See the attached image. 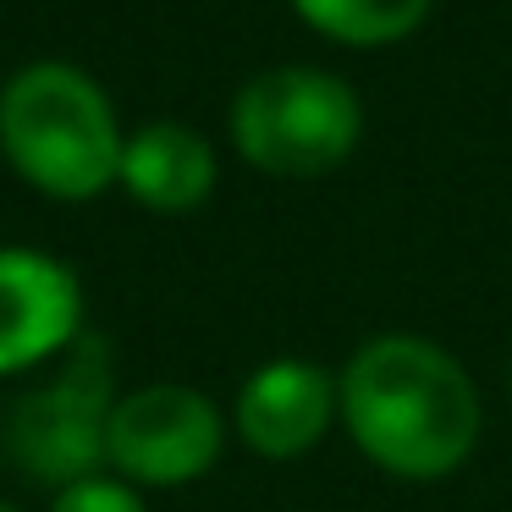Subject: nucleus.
Listing matches in <instances>:
<instances>
[{"label":"nucleus","mask_w":512,"mask_h":512,"mask_svg":"<svg viewBox=\"0 0 512 512\" xmlns=\"http://www.w3.org/2000/svg\"><path fill=\"white\" fill-rule=\"evenodd\" d=\"M336 386L320 364L309 358H276L254 369L248 386L237 391V430L270 463L303 457L336 419Z\"/></svg>","instance_id":"0eeeda50"},{"label":"nucleus","mask_w":512,"mask_h":512,"mask_svg":"<svg viewBox=\"0 0 512 512\" xmlns=\"http://www.w3.org/2000/svg\"><path fill=\"white\" fill-rule=\"evenodd\" d=\"M111 353L100 336H78L72 364L45 391H28L6 419V452L28 479L45 485H78L94 479L111 435Z\"/></svg>","instance_id":"20e7f679"},{"label":"nucleus","mask_w":512,"mask_h":512,"mask_svg":"<svg viewBox=\"0 0 512 512\" xmlns=\"http://www.w3.org/2000/svg\"><path fill=\"white\" fill-rule=\"evenodd\" d=\"M0 149L39 193L56 199H94L122 177V133L111 105L94 78L61 61H39L6 83Z\"/></svg>","instance_id":"f03ea898"},{"label":"nucleus","mask_w":512,"mask_h":512,"mask_svg":"<svg viewBox=\"0 0 512 512\" xmlns=\"http://www.w3.org/2000/svg\"><path fill=\"white\" fill-rule=\"evenodd\" d=\"M336 408L358 452L397 479H441L479 441V391L446 347L424 336H375L347 358Z\"/></svg>","instance_id":"f257e3e1"},{"label":"nucleus","mask_w":512,"mask_h":512,"mask_svg":"<svg viewBox=\"0 0 512 512\" xmlns=\"http://www.w3.org/2000/svg\"><path fill=\"white\" fill-rule=\"evenodd\" d=\"M122 182L138 204L149 210H193L210 199L215 188V155L193 127L155 122L144 133H133V144H122Z\"/></svg>","instance_id":"6e6552de"},{"label":"nucleus","mask_w":512,"mask_h":512,"mask_svg":"<svg viewBox=\"0 0 512 512\" xmlns=\"http://www.w3.org/2000/svg\"><path fill=\"white\" fill-rule=\"evenodd\" d=\"M105 457L144 485H182L199 479L221 457V413L204 391L144 386L111 408Z\"/></svg>","instance_id":"39448f33"},{"label":"nucleus","mask_w":512,"mask_h":512,"mask_svg":"<svg viewBox=\"0 0 512 512\" xmlns=\"http://www.w3.org/2000/svg\"><path fill=\"white\" fill-rule=\"evenodd\" d=\"M292 6L336 45H397L430 12V0H292Z\"/></svg>","instance_id":"1a4fd4ad"},{"label":"nucleus","mask_w":512,"mask_h":512,"mask_svg":"<svg viewBox=\"0 0 512 512\" xmlns=\"http://www.w3.org/2000/svg\"><path fill=\"white\" fill-rule=\"evenodd\" d=\"M83 292L67 265L34 248H0V375L78 342Z\"/></svg>","instance_id":"423d86ee"},{"label":"nucleus","mask_w":512,"mask_h":512,"mask_svg":"<svg viewBox=\"0 0 512 512\" xmlns=\"http://www.w3.org/2000/svg\"><path fill=\"white\" fill-rule=\"evenodd\" d=\"M0 512H12V507H0Z\"/></svg>","instance_id":"9b49d317"},{"label":"nucleus","mask_w":512,"mask_h":512,"mask_svg":"<svg viewBox=\"0 0 512 512\" xmlns=\"http://www.w3.org/2000/svg\"><path fill=\"white\" fill-rule=\"evenodd\" d=\"M50 512H144V501L116 479H78V485L61 490Z\"/></svg>","instance_id":"9d476101"},{"label":"nucleus","mask_w":512,"mask_h":512,"mask_svg":"<svg viewBox=\"0 0 512 512\" xmlns=\"http://www.w3.org/2000/svg\"><path fill=\"white\" fill-rule=\"evenodd\" d=\"M364 133L358 94L320 67H281L254 78L232 105V138L248 166L270 177H325Z\"/></svg>","instance_id":"7ed1b4c3"}]
</instances>
